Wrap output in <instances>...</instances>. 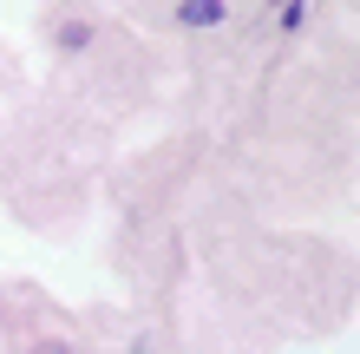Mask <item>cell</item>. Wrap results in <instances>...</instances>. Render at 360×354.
Instances as JSON below:
<instances>
[{
	"label": "cell",
	"mask_w": 360,
	"mask_h": 354,
	"mask_svg": "<svg viewBox=\"0 0 360 354\" xmlns=\"http://www.w3.org/2000/svg\"><path fill=\"white\" fill-rule=\"evenodd\" d=\"M177 20H184V27H217L223 7H217V0H190V7H177Z\"/></svg>",
	"instance_id": "cell-1"
},
{
	"label": "cell",
	"mask_w": 360,
	"mask_h": 354,
	"mask_svg": "<svg viewBox=\"0 0 360 354\" xmlns=\"http://www.w3.org/2000/svg\"><path fill=\"white\" fill-rule=\"evenodd\" d=\"M33 354H79V348H72V341H39Z\"/></svg>",
	"instance_id": "cell-2"
}]
</instances>
